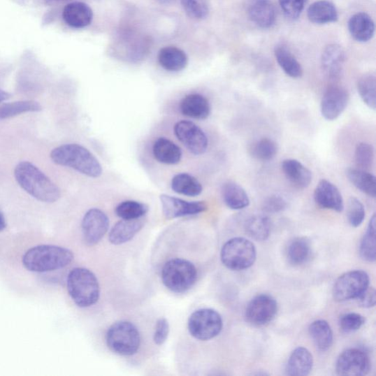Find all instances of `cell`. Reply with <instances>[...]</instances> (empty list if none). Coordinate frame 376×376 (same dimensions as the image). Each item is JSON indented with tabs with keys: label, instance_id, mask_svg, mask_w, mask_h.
Wrapping results in <instances>:
<instances>
[{
	"label": "cell",
	"instance_id": "44dd1931",
	"mask_svg": "<svg viewBox=\"0 0 376 376\" xmlns=\"http://www.w3.org/2000/svg\"><path fill=\"white\" fill-rule=\"evenodd\" d=\"M145 222L143 218L136 220H123L115 224L109 233V241L115 245L124 244L132 239L142 229Z\"/></svg>",
	"mask_w": 376,
	"mask_h": 376
},
{
	"label": "cell",
	"instance_id": "6da1fadb",
	"mask_svg": "<svg viewBox=\"0 0 376 376\" xmlns=\"http://www.w3.org/2000/svg\"><path fill=\"white\" fill-rule=\"evenodd\" d=\"M14 176L24 191L40 201L54 203L61 197L59 187L30 162L20 163Z\"/></svg>",
	"mask_w": 376,
	"mask_h": 376
},
{
	"label": "cell",
	"instance_id": "f6af8a7d",
	"mask_svg": "<svg viewBox=\"0 0 376 376\" xmlns=\"http://www.w3.org/2000/svg\"><path fill=\"white\" fill-rule=\"evenodd\" d=\"M168 334L169 324L166 318L161 317L156 324L153 338L154 343L157 345L164 344L168 337Z\"/></svg>",
	"mask_w": 376,
	"mask_h": 376
},
{
	"label": "cell",
	"instance_id": "60d3db41",
	"mask_svg": "<svg viewBox=\"0 0 376 376\" xmlns=\"http://www.w3.org/2000/svg\"><path fill=\"white\" fill-rule=\"evenodd\" d=\"M349 222L353 227H359L366 218V209L361 201L356 197L350 198L347 211Z\"/></svg>",
	"mask_w": 376,
	"mask_h": 376
},
{
	"label": "cell",
	"instance_id": "1f68e13d",
	"mask_svg": "<svg viewBox=\"0 0 376 376\" xmlns=\"http://www.w3.org/2000/svg\"><path fill=\"white\" fill-rule=\"evenodd\" d=\"M274 54L280 66L287 75L294 79L303 75L301 65L287 47L284 45L276 47Z\"/></svg>",
	"mask_w": 376,
	"mask_h": 376
},
{
	"label": "cell",
	"instance_id": "f35d334b",
	"mask_svg": "<svg viewBox=\"0 0 376 376\" xmlns=\"http://www.w3.org/2000/svg\"><path fill=\"white\" fill-rule=\"evenodd\" d=\"M361 258L366 261L373 263L375 261V215L370 220L366 233L361 240L359 248Z\"/></svg>",
	"mask_w": 376,
	"mask_h": 376
},
{
	"label": "cell",
	"instance_id": "8d00e7d4",
	"mask_svg": "<svg viewBox=\"0 0 376 376\" xmlns=\"http://www.w3.org/2000/svg\"><path fill=\"white\" fill-rule=\"evenodd\" d=\"M115 212L123 220H136L147 215L149 207L141 202L128 200L121 202Z\"/></svg>",
	"mask_w": 376,
	"mask_h": 376
},
{
	"label": "cell",
	"instance_id": "bcb514c9",
	"mask_svg": "<svg viewBox=\"0 0 376 376\" xmlns=\"http://www.w3.org/2000/svg\"><path fill=\"white\" fill-rule=\"evenodd\" d=\"M356 299L360 307L363 308H373L376 301L375 289L368 287Z\"/></svg>",
	"mask_w": 376,
	"mask_h": 376
},
{
	"label": "cell",
	"instance_id": "83f0119b",
	"mask_svg": "<svg viewBox=\"0 0 376 376\" xmlns=\"http://www.w3.org/2000/svg\"><path fill=\"white\" fill-rule=\"evenodd\" d=\"M158 62L166 71L178 72L185 69L188 63L186 53L175 47H166L158 53Z\"/></svg>",
	"mask_w": 376,
	"mask_h": 376
},
{
	"label": "cell",
	"instance_id": "ac0fdd59",
	"mask_svg": "<svg viewBox=\"0 0 376 376\" xmlns=\"http://www.w3.org/2000/svg\"><path fill=\"white\" fill-rule=\"evenodd\" d=\"M345 62V53L338 45H329L321 55V67L326 77L335 80L342 71Z\"/></svg>",
	"mask_w": 376,
	"mask_h": 376
},
{
	"label": "cell",
	"instance_id": "836d02e7",
	"mask_svg": "<svg viewBox=\"0 0 376 376\" xmlns=\"http://www.w3.org/2000/svg\"><path fill=\"white\" fill-rule=\"evenodd\" d=\"M245 231L252 238L257 241L267 240L270 233V222L267 216L254 215L245 223Z\"/></svg>",
	"mask_w": 376,
	"mask_h": 376
},
{
	"label": "cell",
	"instance_id": "f546056e",
	"mask_svg": "<svg viewBox=\"0 0 376 376\" xmlns=\"http://www.w3.org/2000/svg\"><path fill=\"white\" fill-rule=\"evenodd\" d=\"M310 335L318 350L326 352L333 344V331L324 320L314 321L309 328Z\"/></svg>",
	"mask_w": 376,
	"mask_h": 376
},
{
	"label": "cell",
	"instance_id": "ba28073f",
	"mask_svg": "<svg viewBox=\"0 0 376 376\" xmlns=\"http://www.w3.org/2000/svg\"><path fill=\"white\" fill-rule=\"evenodd\" d=\"M188 331L196 340L207 341L218 336L223 328L222 317L212 309H201L190 316L187 323Z\"/></svg>",
	"mask_w": 376,
	"mask_h": 376
},
{
	"label": "cell",
	"instance_id": "c3c4849f",
	"mask_svg": "<svg viewBox=\"0 0 376 376\" xmlns=\"http://www.w3.org/2000/svg\"><path fill=\"white\" fill-rule=\"evenodd\" d=\"M7 224L4 215L0 212V231H3L6 228Z\"/></svg>",
	"mask_w": 376,
	"mask_h": 376
},
{
	"label": "cell",
	"instance_id": "e575fe53",
	"mask_svg": "<svg viewBox=\"0 0 376 376\" xmlns=\"http://www.w3.org/2000/svg\"><path fill=\"white\" fill-rule=\"evenodd\" d=\"M42 108L35 101H19L0 106V120H4L17 117V115L31 112H39Z\"/></svg>",
	"mask_w": 376,
	"mask_h": 376
},
{
	"label": "cell",
	"instance_id": "4dcf8cb0",
	"mask_svg": "<svg viewBox=\"0 0 376 376\" xmlns=\"http://www.w3.org/2000/svg\"><path fill=\"white\" fill-rule=\"evenodd\" d=\"M171 188L177 194L190 197L198 196L203 191V187L200 182L187 173H180L173 177Z\"/></svg>",
	"mask_w": 376,
	"mask_h": 376
},
{
	"label": "cell",
	"instance_id": "7c38bea8",
	"mask_svg": "<svg viewBox=\"0 0 376 376\" xmlns=\"http://www.w3.org/2000/svg\"><path fill=\"white\" fill-rule=\"evenodd\" d=\"M160 199L163 214L168 220L198 215L208 209L203 201H185L167 194L161 195Z\"/></svg>",
	"mask_w": 376,
	"mask_h": 376
},
{
	"label": "cell",
	"instance_id": "5bb4252c",
	"mask_svg": "<svg viewBox=\"0 0 376 376\" xmlns=\"http://www.w3.org/2000/svg\"><path fill=\"white\" fill-rule=\"evenodd\" d=\"M278 310L276 300L263 294L254 297L245 310L247 321L254 326H263L270 322Z\"/></svg>",
	"mask_w": 376,
	"mask_h": 376
},
{
	"label": "cell",
	"instance_id": "d6986e66",
	"mask_svg": "<svg viewBox=\"0 0 376 376\" xmlns=\"http://www.w3.org/2000/svg\"><path fill=\"white\" fill-rule=\"evenodd\" d=\"M180 108L185 117L198 120H207L211 113L209 100L199 94L185 96L181 101Z\"/></svg>",
	"mask_w": 376,
	"mask_h": 376
},
{
	"label": "cell",
	"instance_id": "8fae6325",
	"mask_svg": "<svg viewBox=\"0 0 376 376\" xmlns=\"http://www.w3.org/2000/svg\"><path fill=\"white\" fill-rule=\"evenodd\" d=\"M110 220L108 215L97 208H92L84 215L82 231L85 243L93 247L100 242L108 233Z\"/></svg>",
	"mask_w": 376,
	"mask_h": 376
},
{
	"label": "cell",
	"instance_id": "ab89813d",
	"mask_svg": "<svg viewBox=\"0 0 376 376\" xmlns=\"http://www.w3.org/2000/svg\"><path fill=\"white\" fill-rule=\"evenodd\" d=\"M374 161L375 150L371 144L359 143L355 150V161L358 168L368 171L373 167Z\"/></svg>",
	"mask_w": 376,
	"mask_h": 376
},
{
	"label": "cell",
	"instance_id": "f1b7e54d",
	"mask_svg": "<svg viewBox=\"0 0 376 376\" xmlns=\"http://www.w3.org/2000/svg\"><path fill=\"white\" fill-rule=\"evenodd\" d=\"M346 176L361 192L370 197L376 196V178L368 171L351 168L346 171Z\"/></svg>",
	"mask_w": 376,
	"mask_h": 376
},
{
	"label": "cell",
	"instance_id": "7a4b0ae2",
	"mask_svg": "<svg viewBox=\"0 0 376 376\" xmlns=\"http://www.w3.org/2000/svg\"><path fill=\"white\" fill-rule=\"evenodd\" d=\"M50 157L54 164L74 169L87 177L98 178L103 175V167L97 158L79 144L68 143L57 147Z\"/></svg>",
	"mask_w": 376,
	"mask_h": 376
},
{
	"label": "cell",
	"instance_id": "7dc6e473",
	"mask_svg": "<svg viewBox=\"0 0 376 376\" xmlns=\"http://www.w3.org/2000/svg\"><path fill=\"white\" fill-rule=\"evenodd\" d=\"M11 95L2 89H0V103L5 102V101L10 99Z\"/></svg>",
	"mask_w": 376,
	"mask_h": 376
},
{
	"label": "cell",
	"instance_id": "ee69618b",
	"mask_svg": "<svg viewBox=\"0 0 376 376\" xmlns=\"http://www.w3.org/2000/svg\"><path fill=\"white\" fill-rule=\"evenodd\" d=\"M287 207V201L281 196L273 195L267 198L263 205V210L267 213H277Z\"/></svg>",
	"mask_w": 376,
	"mask_h": 376
},
{
	"label": "cell",
	"instance_id": "2e32d148",
	"mask_svg": "<svg viewBox=\"0 0 376 376\" xmlns=\"http://www.w3.org/2000/svg\"><path fill=\"white\" fill-rule=\"evenodd\" d=\"M314 200L323 209L341 212L344 201L338 187L327 180H321L315 187Z\"/></svg>",
	"mask_w": 376,
	"mask_h": 376
},
{
	"label": "cell",
	"instance_id": "603a6c76",
	"mask_svg": "<svg viewBox=\"0 0 376 376\" xmlns=\"http://www.w3.org/2000/svg\"><path fill=\"white\" fill-rule=\"evenodd\" d=\"M152 152L156 160L163 164L176 165L182 160L181 148L166 138H157L154 143Z\"/></svg>",
	"mask_w": 376,
	"mask_h": 376
},
{
	"label": "cell",
	"instance_id": "484cf974",
	"mask_svg": "<svg viewBox=\"0 0 376 376\" xmlns=\"http://www.w3.org/2000/svg\"><path fill=\"white\" fill-rule=\"evenodd\" d=\"M349 31L357 41L367 42L372 39L375 34V24L366 13H358L349 22Z\"/></svg>",
	"mask_w": 376,
	"mask_h": 376
},
{
	"label": "cell",
	"instance_id": "ffe728a7",
	"mask_svg": "<svg viewBox=\"0 0 376 376\" xmlns=\"http://www.w3.org/2000/svg\"><path fill=\"white\" fill-rule=\"evenodd\" d=\"M287 180L298 189H305L312 180V172L295 159H287L282 164Z\"/></svg>",
	"mask_w": 376,
	"mask_h": 376
},
{
	"label": "cell",
	"instance_id": "e0dca14e",
	"mask_svg": "<svg viewBox=\"0 0 376 376\" xmlns=\"http://www.w3.org/2000/svg\"><path fill=\"white\" fill-rule=\"evenodd\" d=\"M247 9L250 19L259 27L268 29L276 23V10L270 0H248Z\"/></svg>",
	"mask_w": 376,
	"mask_h": 376
},
{
	"label": "cell",
	"instance_id": "d4e9b609",
	"mask_svg": "<svg viewBox=\"0 0 376 376\" xmlns=\"http://www.w3.org/2000/svg\"><path fill=\"white\" fill-rule=\"evenodd\" d=\"M222 194L225 205L231 210H243L250 205V199L247 191L242 186L234 182H225L222 187Z\"/></svg>",
	"mask_w": 376,
	"mask_h": 376
},
{
	"label": "cell",
	"instance_id": "3957f363",
	"mask_svg": "<svg viewBox=\"0 0 376 376\" xmlns=\"http://www.w3.org/2000/svg\"><path fill=\"white\" fill-rule=\"evenodd\" d=\"M73 259V253L68 249L53 245H41L24 254L22 263L29 271L45 273L64 268Z\"/></svg>",
	"mask_w": 376,
	"mask_h": 376
},
{
	"label": "cell",
	"instance_id": "5b68a950",
	"mask_svg": "<svg viewBox=\"0 0 376 376\" xmlns=\"http://www.w3.org/2000/svg\"><path fill=\"white\" fill-rule=\"evenodd\" d=\"M197 269L194 263L184 259H172L164 266L161 277L164 284L173 293L189 291L197 280Z\"/></svg>",
	"mask_w": 376,
	"mask_h": 376
},
{
	"label": "cell",
	"instance_id": "4fadbf2b",
	"mask_svg": "<svg viewBox=\"0 0 376 376\" xmlns=\"http://www.w3.org/2000/svg\"><path fill=\"white\" fill-rule=\"evenodd\" d=\"M369 356L363 350L350 349L339 356L336 370L338 375L345 376H361L367 375L370 370Z\"/></svg>",
	"mask_w": 376,
	"mask_h": 376
},
{
	"label": "cell",
	"instance_id": "cb8c5ba5",
	"mask_svg": "<svg viewBox=\"0 0 376 376\" xmlns=\"http://www.w3.org/2000/svg\"><path fill=\"white\" fill-rule=\"evenodd\" d=\"M313 367V356L310 352L299 347L294 351L289 358L286 372L288 375L306 376L308 375Z\"/></svg>",
	"mask_w": 376,
	"mask_h": 376
},
{
	"label": "cell",
	"instance_id": "d590c367",
	"mask_svg": "<svg viewBox=\"0 0 376 376\" xmlns=\"http://www.w3.org/2000/svg\"><path fill=\"white\" fill-rule=\"evenodd\" d=\"M359 94L363 103L370 109L376 108V78L374 74L361 76L357 83Z\"/></svg>",
	"mask_w": 376,
	"mask_h": 376
},
{
	"label": "cell",
	"instance_id": "74e56055",
	"mask_svg": "<svg viewBox=\"0 0 376 376\" xmlns=\"http://www.w3.org/2000/svg\"><path fill=\"white\" fill-rule=\"evenodd\" d=\"M279 151L276 142L270 138H262L254 143L250 148L253 157L260 161H270L277 156Z\"/></svg>",
	"mask_w": 376,
	"mask_h": 376
},
{
	"label": "cell",
	"instance_id": "f907efd6",
	"mask_svg": "<svg viewBox=\"0 0 376 376\" xmlns=\"http://www.w3.org/2000/svg\"><path fill=\"white\" fill-rule=\"evenodd\" d=\"M158 2H160L164 5H168L175 1V0H157Z\"/></svg>",
	"mask_w": 376,
	"mask_h": 376
},
{
	"label": "cell",
	"instance_id": "30bf717a",
	"mask_svg": "<svg viewBox=\"0 0 376 376\" xmlns=\"http://www.w3.org/2000/svg\"><path fill=\"white\" fill-rule=\"evenodd\" d=\"M173 131L191 153L201 155L206 152L208 148V136L194 122L185 120L178 122L173 127Z\"/></svg>",
	"mask_w": 376,
	"mask_h": 376
},
{
	"label": "cell",
	"instance_id": "8992f818",
	"mask_svg": "<svg viewBox=\"0 0 376 376\" xmlns=\"http://www.w3.org/2000/svg\"><path fill=\"white\" fill-rule=\"evenodd\" d=\"M106 342L113 353L120 356H133L140 348V332L132 323L125 321L115 322L107 331Z\"/></svg>",
	"mask_w": 376,
	"mask_h": 376
},
{
	"label": "cell",
	"instance_id": "d6a6232c",
	"mask_svg": "<svg viewBox=\"0 0 376 376\" xmlns=\"http://www.w3.org/2000/svg\"><path fill=\"white\" fill-rule=\"evenodd\" d=\"M311 245L306 238H297L289 245L287 256L289 261L298 266L305 263L311 255Z\"/></svg>",
	"mask_w": 376,
	"mask_h": 376
},
{
	"label": "cell",
	"instance_id": "7402d4cb",
	"mask_svg": "<svg viewBox=\"0 0 376 376\" xmlns=\"http://www.w3.org/2000/svg\"><path fill=\"white\" fill-rule=\"evenodd\" d=\"M63 18L66 23L71 27L83 28L92 23L93 11L88 5L84 3H71L65 7Z\"/></svg>",
	"mask_w": 376,
	"mask_h": 376
},
{
	"label": "cell",
	"instance_id": "b9f144b4",
	"mask_svg": "<svg viewBox=\"0 0 376 376\" xmlns=\"http://www.w3.org/2000/svg\"><path fill=\"white\" fill-rule=\"evenodd\" d=\"M366 323V318L357 313H348L343 314L340 319V329L345 333H352L359 330Z\"/></svg>",
	"mask_w": 376,
	"mask_h": 376
},
{
	"label": "cell",
	"instance_id": "9a60e30c",
	"mask_svg": "<svg viewBox=\"0 0 376 376\" xmlns=\"http://www.w3.org/2000/svg\"><path fill=\"white\" fill-rule=\"evenodd\" d=\"M350 95L340 86H331L325 92L321 104L323 117L328 121L338 119L348 106Z\"/></svg>",
	"mask_w": 376,
	"mask_h": 376
},
{
	"label": "cell",
	"instance_id": "4316f807",
	"mask_svg": "<svg viewBox=\"0 0 376 376\" xmlns=\"http://www.w3.org/2000/svg\"><path fill=\"white\" fill-rule=\"evenodd\" d=\"M309 20L314 24H324L338 20L336 6L328 0H320L312 3L308 10Z\"/></svg>",
	"mask_w": 376,
	"mask_h": 376
},
{
	"label": "cell",
	"instance_id": "7bdbcfd3",
	"mask_svg": "<svg viewBox=\"0 0 376 376\" xmlns=\"http://www.w3.org/2000/svg\"><path fill=\"white\" fill-rule=\"evenodd\" d=\"M307 1L308 0H279V3L285 17L296 20L300 17Z\"/></svg>",
	"mask_w": 376,
	"mask_h": 376
},
{
	"label": "cell",
	"instance_id": "277c9868",
	"mask_svg": "<svg viewBox=\"0 0 376 376\" xmlns=\"http://www.w3.org/2000/svg\"><path fill=\"white\" fill-rule=\"evenodd\" d=\"M67 289L71 299L81 308L94 305L100 296L99 283L95 274L84 268H76L70 271Z\"/></svg>",
	"mask_w": 376,
	"mask_h": 376
},
{
	"label": "cell",
	"instance_id": "52a82bcc",
	"mask_svg": "<svg viewBox=\"0 0 376 376\" xmlns=\"http://www.w3.org/2000/svg\"><path fill=\"white\" fill-rule=\"evenodd\" d=\"M256 258L254 244L243 238L229 240L224 245L221 252L222 263L233 270L250 268L255 263Z\"/></svg>",
	"mask_w": 376,
	"mask_h": 376
},
{
	"label": "cell",
	"instance_id": "9c48e42d",
	"mask_svg": "<svg viewBox=\"0 0 376 376\" xmlns=\"http://www.w3.org/2000/svg\"><path fill=\"white\" fill-rule=\"evenodd\" d=\"M368 274L363 270L345 273L338 278L333 287L335 301L342 302L356 298L369 287Z\"/></svg>",
	"mask_w": 376,
	"mask_h": 376
},
{
	"label": "cell",
	"instance_id": "681fc988",
	"mask_svg": "<svg viewBox=\"0 0 376 376\" xmlns=\"http://www.w3.org/2000/svg\"><path fill=\"white\" fill-rule=\"evenodd\" d=\"M48 3H55L70 1V0H46Z\"/></svg>",
	"mask_w": 376,
	"mask_h": 376
}]
</instances>
